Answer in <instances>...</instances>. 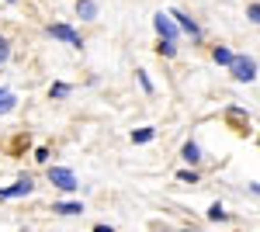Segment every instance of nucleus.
<instances>
[{
    "mask_svg": "<svg viewBox=\"0 0 260 232\" xmlns=\"http://www.w3.org/2000/svg\"><path fill=\"white\" fill-rule=\"evenodd\" d=\"M208 218H212V222L225 218V208H222V205H212V208H208Z\"/></svg>",
    "mask_w": 260,
    "mask_h": 232,
    "instance_id": "obj_13",
    "label": "nucleus"
},
{
    "mask_svg": "<svg viewBox=\"0 0 260 232\" xmlns=\"http://www.w3.org/2000/svg\"><path fill=\"white\" fill-rule=\"evenodd\" d=\"M167 18L174 21V24H177V28H184V31H191V35H194V39H198L201 31H198V24H194V21L187 18V14H180V11H170V14H167Z\"/></svg>",
    "mask_w": 260,
    "mask_h": 232,
    "instance_id": "obj_5",
    "label": "nucleus"
},
{
    "mask_svg": "<svg viewBox=\"0 0 260 232\" xmlns=\"http://www.w3.org/2000/svg\"><path fill=\"white\" fill-rule=\"evenodd\" d=\"M70 94V87H66V83H56V87H52V97H66Z\"/></svg>",
    "mask_w": 260,
    "mask_h": 232,
    "instance_id": "obj_15",
    "label": "nucleus"
},
{
    "mask_svg": "<svg viewBox=\"0 0 260 232\" xmlns=\"http://www.w3.org/2000/svg\"><path fill=\"white\" fill-rule=\"evenodd\" d=\"M7 56H11V49H7V39H0V62H7Z\"/></svg>",
    "mask_w": 260,
    "mask_h": 232,
    "instance_id": "obj_17",
    "label": "nucleus"
},
{
    "mask_svg": "<svg viewBox=\"0 0 260 232\" xmlns=\"http://www.w3.org/2000/svg\"><path fill=\"white\" fill-rule=\"evenodd\" d=\"M52 212H59V215H80L83 205H80V201H62V205H56Z\"/></svg>",
    "mask_w": 260,
    "mask_h": 232,
    "instance_id": "obj_8",
    "label": "nucleus"
},
{
    "mask_svg": "<svg viewBox=\"0 0 260 232\" xmlns=\"http://www.w3.org/2000/svg\"><path fill=\"white\" fill-rule=\"evenodd\" d=\"M77 11H80V18H98V4L94 0H80Z\"/></svg>",
    "mask_w": 260,
    "mask_h": 232,
    "instance_id": "obj_9",
    "label": "nucleus"
},
{
    "mask_svg": "<svg viewBox=\"0 0 260 232\" xmlns=\"http://www.w3.org/2000/svg\"><path fill=\"white\" fill-rule=\"evenodd\" d=\"M31 187H35V184L24 177V180H18L14 187H0V197H21V194H31Z\"/></svg>",
    "mask_w": 260,
    "mask_h": 232,
    "instance_id": "obj_6",
    "label": "nucleus"
},
{
    "mask_svg": "<svg viewBox=\"0 0 260 232\" xmlns=\"http://www.w3.org/2000/svg\"><path fill=\"white\" fill-rule=\"evenodd\" d=\"M233 77L243 80V83L257 80V62H253L250 56H236V59H233Z\"/></svg>",
    "mask_w": 260,
    "mask_h": 232,
    "instance_id": "obj_1",
    "label": "nucleus"
},
{
    "mask_svg": "<svg viewBox=\"0 0 260 232\" xmlns=\"http://www.w3.org/2000/svg\"><path fill=\"white\" fill-rule=\"evenodd\" d=\"M233 59H236V56H233L229 49H222V45L215 49V62H222V66H233Z\"/></svg>",
    "mask_w": 260,
    "mask_h": 232,
    "instance_id": "obj_11",
    "label": "nucleus"
},
{
    "mask_svg": "<svg viewBox=\"0 0 260 232\" xmlns=\"http://www.w3.org/2000/svg\"><path fill=\"white\" fill-rule=\"evenodd\" d=\"M14 104H18V97L11 94V90H7V87H0V115H7V111H11V108H14Z\"/></svg>",
    "mask_w": 260,
    "mask_h": 232,
    "instance_id": "obj_7",
    "label": "nucleus"
},
{
    "mask_svg": "<svg viewBox=\"0 0 260 232\" xmlns=\"http://www.w3.org/2000/svg\"><path fill=\"white\" fill-rule=\"evenodd\" d=\"M160 52H163V56H174V52H177V45H174V42H163Z\"/></svg>",
    "mask_w": 260,
    "mask_h": 232,
    "instance_id": "obj_16",
    "label": "nucleus"
},
{
    "mask_svg": "<svg viewBox=\"0 0 260 232\" xmlns=\"http://www.w3.org/2000/svg\"><path fill=\"white\" fill-rule=\"evenodd\" d=\"M49 180H52L56 187H62V191H77V187H80L77 177H73V170H66V167H52V170H49Z\"/></svg>",
    "mask_w": 260,
    "mask_h": 232,
    "instance_id": "obj_2",
    "label": "nucleus"
},
{
    "mask_svg": "<svg viewBox=\"0 0 260 232\" xmlns=\"http://www.w3.org/2000/svg\"><path fill=\"white\" fill-rule=\"evenodd\" d=\"M94 232H115L111 225H94Z\"/></svg>",
    "mask_w": 260,
    "mask_h": 232,
    "instance_id": "obj_18",
    "label": "nucleus"
},
{
    "mask_svg": "<svg viewBox=\"0 0 260 232\" xmlns=\"http://www.w3.org/2000/svg\"><path fill=\"white\" fill-rule=\"evenodd\" d=\"M184 159H187V163H198V159H201V149L194 146V142H187V146H184Z\"/></svg>",
    "mask_w": 260,
    "mask_h": 232,
    "instance_id": "obj_10",
    "label": "nucleus"
},
{
    "mask_svg": "<svg viewBox=\"0 0 260 232\" xmlns=\"http://www.w3.org/2000/svg\"><path fill=\"white\" fill-rule=\"evenodd\" d=\"M153 136H156V128H139V132H132V142H149Z\"/></svg>",
    "mask_w": 260,
    "mask_h": 232,
    "instance_id": "obj_12",
    "label": "nucleus"
},
{
    "mask_svg": "<svg viewBox=\"0 0 260 232\" xmlns=\"http://www.w3.org/2000/svg\"><path fill=\"white\" fill-rule=\"evenodd\" d=\"M180 180H184V184H194V180H198V174H194V170H180Z\"/></svg>",
    "mask_w": 260,
    "mask_h": 232,
    "instance_id": "obj_14",
    "label": "nucleus"
},
{
    "mask_svg": "<svg viewBox=\"0 0 260 232\" xmlns=\"http://www.w3.org/2000/svg\"><path fill=\"white\" fill-rule=\"evenodd\" d=\"M49 35H52V39H62V42H70L73 49H80V45H83V42H80V35H77V31H73L70 24H49Z\"/></svg>",
    "mask_w": 260,
    "mask_h": 232,
    "instance_id": "obj_4",
    "label": "nucleus"
},
{
    "mask_svg": "<svg viewBox=\"0 0 260 232\" xmlns=\"http://www.w3.org/2000/svg\"><path fill=\"white\" fill-rule=\"evenodd\" d=\"M153 24H156V31H160V35H163V42H177L180 28H177V24H174V21H170V18H167L163 11H160V14H156V18H153Z\"/></svg>",
    "mask_w": 260,
    "mask_h": 232,
    "instance_id": "obj_3",
    "label": "nucleus"
}]
</instances>
